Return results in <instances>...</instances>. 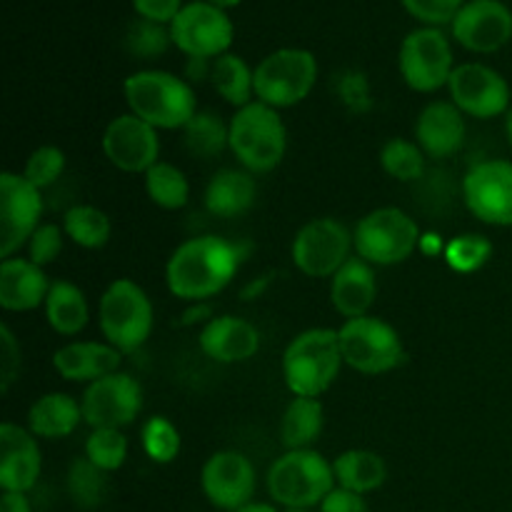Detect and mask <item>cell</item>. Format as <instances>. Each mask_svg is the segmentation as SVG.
I'll use <instances>...</instances> for the list:
<instances>
[{
	"label": "cell",
	"instance_id": "1",
	"mask_svg": "<svg viewBox=\"0 0 512 512\" xmlns=\"http://www.w3.org/2000/svg\"><path fill=\"white\" fill-rule=\"evenodd\" d=\"M245 263L238 243L220 235H195L170 253L165 265V285L183 303H208L223 293Z\"/></svg>",
	"mask_w": 512,
	"mask_h": 512
},
{
	"label": "cell",
	"instance_id": "2",
	"mask_svg": "<svg viewBox=\"0 0 512 512\" xmlns=\"http://www.w3.org/2000/svg\"><path fill=\"white\" fill-rule=\"evenodd\" d=\"M130 113L158 130H183L198 113L193 85L170 70H135L123 83Z\"/></svg>",
	"mask_w": 512,
	"mask_h": 512
},
{
	"label": "cell",
	"instance_id": "3",
	"mask_svg": "<svg viewBox=\"0 0 512 512\" xmlns=\"http://www.w3.org/2000/svg\"><path fill=\"white\" fill-rule=\"evenodd\" d=\"M343 365L338 330L308 328L288 343L280 358V373L293 398H320L340 378Z\"/></svg>",
	"mask_w": 512,
	"mask_h": 512
},
{
	"label": "cell",
	"instance_id": "4",
	"mask_svg": "<svg viewBox=\"0 0 512 512\" xmlns=\"http://www.w3.org/2000/svg\"><path fill=\"white\" fill-rule=\"evenodd\" d=\"M230 153L253 175L273 173L288 153V128L280 110L253 100L230 118Z\"/></svg>",
	"mask_w": 512,
	"mask_h": 512
},
{
	"label": "cell",
	"instance_id": "5",
	"mask_svg": "<svg viewBox=\"0 0 512 512\" xmlns=\"http://www.w3.org/2000/svg\"><path fill=\"white\" fill-rule=\"evenodd\" d=\"M265 488L275 505L290 508H320L325 498L333 493L335 473L333 463L313 448L285 450L268 468Z\"/></svg>",
	"mask_w": 512,
	"mask_h": 512
},
{
	"label": "cell",
	"instance_id": "6",
	"mask_svg": "<svg viewBox=\"0 0 512 512\" xmlns=\"http://www.w3.org/2000/svg\"><path fill=\"white\" fill-rule=\"evenodd\" d=\"M98 325L105 343L123 355L148 343L155 325L153 300L133 278H118L103 290L98 303Z\"/></svg>",
	"mask_w": 512,
	"mask_h": 512
},
{
	"label": "cell",
	"instance_id": "7",
	"mask_svg": "<svg viewBox=\"0 0 512 512\" xmlns=\"http://www.w3.org/2000/svg\"><path fill=\"white\" fill-rule=\"evenodd\" d=\"M420 225L400 208H375L353 228L355 255L375 268L400 265L420 248Z\"/></svg>",
	"mask_w": 512,
	"mask_h": 512
},
{
	"label": "cell",
	"instance_id": "8",
	"mask_svg": "<svg viewBox=\"0 0 512 512\" xmlns=\"http://www.w3.org/2000/svg\"><path fill=\"white\" fill-rule=\"evenodd\" d=\"M315 83L318 58L305 48H278L255 65V100L275 110L303 103Z\"/></svg>",
	"mask_w": 512,
	"mask_h": 512
},
{
	"label": "cell",
	"instance_id": "9",
	"mask_svg": "<svg viewBox=\"0 0 512 512\" xmlns=\"http://www.w3.org/2000/svg\"><path fill=\"white\" fill-rule=\"evenodd\" d=\"M338 338L345 365L360 375L393 373L405 360L403 338L378 315L345 320L338 328Z\"/></svg>",
	"mask_w": 512,
	"mask_h": 512
},
{
	"label": "cell",
	"instance_id": "10",
	"mask_svg": "<svg viewBox=\"0 0 512 512\" xmlns=\"http://www.w3.org/2000/svg\"><path fill=\"white\" fill-rule=\"evenodd\" d=\"M398 70L415 93H438L448 88L450 75L455 70V55L450 38L443 28H415L403 38L398 50Z\"/></svg>",
	"mask_w": 512,
	"mask_h": 512
},
{
	"label": "cell",
	"instance_id": "11",
	"mask_svg": "<svg viewBox=\"0 0 512 512\" xmlns=\"http://www.w3.org/2000/svg\"><path fill=\"white\" fill-rule=\"evenodd\" d=\"M353 230L338 218H313L295 233L290 245L293 265L308 278H333L353 258Z\"/></svg>",
	"mask_w": 512,
	"mask_h": 512
},
{
	"label": "cell",
	"instance_id": "12",
	"mask_svg": "<svg viewBox=\"0 0 512 512\" xmlns=\"http://www.w3.org/2000/svg\"><path fill=\"white\" fill-rule=\"evenodd\" d=\"M170 38H173V48H178L185 58L215 60L230 53L235 25L228 10L208 0H193V3H185L170 23Z\"/></svg>",
	"mask_w": 512,
	"mask_h": 512
},
{
	"label": "cell",
	"instance_id": "13",
	"mask_svg": "<svg viewBox=\"0 0 512 512\" xmlns=\"http://www.w3.org/2000/svg\"><path fill=\"white\" fill-rule=\"evenodd\" d=\"M460 195L475 220L495 228H510L512 160L490 158L475 163L460 180Z\"/></svg>",
	"mask_w": 512,
	"mask_h": 512
},
{
	"label": "cell",
	"instance_id": "14",
	"mask_svg": "<svg viewBox=\"0 0 512 512\" xmlns=\"http://www.w3.org/2000/svg\"><path fill=\"white\" fill-rule=\"evenodd\" d=\"M43 190L25 180L23 173L5 170L0 175V258H13L35 230L43 215Z\"/></svg>",
	"mask_w": 512,
	"mask_h": 512
},
{
	"label": "cell",
	"instance_id": "15",
	"mask_svg": "<svg viewBox=\"0 0 512 512\" xmlns=\"http://www.w3.org/2000/svg\"><path fill=\"white\" fill-rule=\"evenodd\" d=\"M80 405H83V420L85 425H90V430H123L133 425L143 410V388L133 375L118 370L85 385Z\"/></svg>",
	"mask_w": 512,
	"mask_h": 512
},
{
	"label": "cell",
	"instance_id": "16",
	"mask_svg": "<svg viewBox=\"0 0 512 512\" xmlns=\"http://www.w3.org/2000/svg\"><path fill=\"white\" fill-rule=\"evenodd\" d=\"M448 93L460 113L475 120H493L500 115L505 118L510 110V83L503 73L485 63L455 65Z\"/></svg>",
	"mask_w": 512,
	"mask_h": 512
},
{
	"label": "cell",
	"instance_id": "17",
	"mask_svg": "<svg viewBox=\"0 0 512 512\" xmlns=\"http://www.w3.org/2000/svg\"><path fill=\"white\" fill-rule=\"evenodd\" d=\"M200 490L215 510L233 512L253 503L258 473L253 460L240 450H218L200 470Z\"/></svg>",
	"mask_w": 512,
	"mask_h": 512
},
{
	"label": "cell",
	"instance_id": "18",
	"mask_svg": "<svg viewBox=\"0 0 512 512\" xmlns=\"http://www.w3.org/2000/svg\"><path fill=\"white\" fill-rule=\"evenodd\" d=\"M103 153L120 173H148L160 160V130L133 113H123L105 125Z\"/></svg>",
	"mask_w": 512,
	"mask_h": 512
},
{
	"label": "cell",
	"instance_id": "19",
	"mask_svg": "<svg viewBox=\"0 0 512 512\" xmlns=\"http://www.w3.org/2000/svg\"><path fill=\"white\" fill-rule=\"evenodd\" d=\"M450 35L470 53H498L512 40V10L503 0H468L450 23Z\"/></svg>",
	"mask_w": 512,
	"mask_h": 512
},
{
	"label": "cell",
	"instance_id": "20",
	"mask_svg": "<svg viewBox=\"0 0 512 512\" xmlns=\"http://www.w3.org/2000/svg\"><path fill=\"white\" fill-rule=\"evenodd\" d=\"M43 470L40 443L18 423L0 425V488L3 493H30Z\"/></svg>",
	"mask_w": 512,
	"mask_h": 512
},
{
	"label": "cell",
	"instance_id": "21",
	"mask_svg": "<svg viewBox=\"0 0 512 512\" xmlns=\"http://www.w3.org/2000/svg\"><path fill=\"white\" fill-rule=\"evenodd\" d=\"M468 125L453 100H433L418 113L413 125V140L430 160H448L463 150Z\"/></svg>",
	"mask_w": 512,
	"mask_h": 512
},
{
	"label": "cell",
	"instance_id": "22",
	"mask_svg": "<svg viewBox=\"0 0 512 512\" xmlns=\"http://www.w3.org/2000/svg\"><path fill=\"white\" fill-rule=\"evenodd\" d=\"M260 330L238 315H215L200 330V350L220 365L248 363L260 350Z\"/></svg>",
	"mask_w": 512,
	"mask_h": 512
},
{
	"label": "cell",
	"instance_id": "23",
	"mask_svg": "<svg viewBox=\"0 0 512 512\" xmlns=\"http://www.w3.org/2000/svg\"><path fill=\"white\" fill-rule=\"evenodd\" d=\"M123 353L105 340H73L53 353V368L68 383H95L110 373H118Z\"/></svg>",
	"mask_w": 512,
	"mask_h": 512
},
{
	"label": "cell",
	"instance_id": "24",
	"mask_svg": "<svg viewBox=\"0 0 512 512\" xmlns=\"http://www.w3.org/2000/svg\"><path fill=\"white\" fill-rule=\"evenodd\" d=\"M45 268L30 258H5L0 263V308L5 313H30L45 305L50 293Z\"/></svg>",
	"mask_w": 512,
	"mask_h": 512
},
{
	"label": "cell",
	"instance_id": "25",
	"mask_svg": "<svg viewBox=\"0 0 512 512\" xmlns=\"http://www.w3.org/2000/svg\"><path fill=\"white\" fill-rule=\"evenodd\" d=\"M378 298V275L375 265L365 263L363 258L353 255L338 273L330 278V303L335 313L345 320L370 315V308Z\"/></svg>",
	"mask_w": 512,
	"mask_h": 512
},
{
	"label": "cell",
	"instance_id": "26",
	"mask_svg": "<svg viewBox=\"0 0 512 512\" xmlns=\"http://www.w3.org/2000/svg\"><path fill=\"white\" fill-rule=\"evenodd\" d=\"M258 200V180L245 168H223L208 180L203 205L213 218L233 220L248 213Z\"/></svg>",
	"mask_w": 512,
	"mask_h": 512
},
{
	"label": "cell",
	"instance_id": "27",
	"mask_svg": "<svg viewBox=\"0 0 512 512\" xmlns=\"http://www.w3.org/2000/svg\"><path fill=\"white\" fill-rule=\"evenodd\" d=\"M83 405L68 393H45L28 408V430L40 440H63L80 428Z\"/></svg>",
	"mask_w": 512,
	"mask_h": 512
},
{
	"label": "cell",
	"instance_id": "28",
	"mask_svg": "<svg viewBox=\"0 0 512 512\" xmlns=\"http://www.w3.org/2000/svg\"><path fill=\"white\" fill-rule=\"evenodd\" d=\"M335 485L350 493H375L388 480V463L375 450L350 448L333 460Z\"/></svg>",
	"mask_w": 512,
	"mask_h": 512
},
{
	"label": "cell",
	"instance_id": "29",
	"mask_svg": "<svg viewBox=\"0 0 512 512\" xmlns=\"http://www.w3.org/2000/svg\"><path fill=\"white\" fill-rule=\"evenodd\" d=\"M43 310L53 333L63 335V338L80 335L90 320L88 298L73 280H53Z\"/></svg>",
	"mask_w": 512,
	"mask_h": 512
},
{
	"label": "cell",
	"instance_id": "30",
	"mask_svg": "<svg viewBox=\"0 0 512 512\" xmlns=\"http://www.w3.org/2000/svg\"><path fill=\"white\" fill-rule=\"evenodd\" d=\"M325 428V408L320 398H293L280 418V443L285 450L313 448Z\"/></svg>",
	"mask_w": 512,
	"mask_h": 512
},
{
	"label": "cell",
	"instance_id": "31",
	"mask_svg": "<svg viewBox=\"0 0 512 512\" xmlns=\"http://www.w3.org/2000/svg\"><path fill=\"white\" fill-rule=\"evenodd\" d=\"M210 85L235 110L245 108L255 100V68H250L248 60L238 53H225L213 60Z\"/></svg>",
	"mask_w": 512,
	"mask_h": 512
},
{
	"label": "cell",
	"instance_id": "32",
	"mask_svg": "<svg viewBox=\"0 0 512 512\" xmlns=\"http://www.w3.org/2000/svg\"><path fill=\"white\" fill-rule=\"evenodd\" d=\"M183 145L193 158H218L230 150V123H225L215 110H198L183 128Z\"/></svg>",
	"mask_w": 512,
	"mask_h": 512
},
{
	"label": "cell",
	"instance_id": "33",
	"mask_svg": "<svg viewBox=\"0 0 512 512\" xmlns=\"http://www.w3.org/2000/svg\"><path fill=\"white\" fill-rule=\"evenodd\" d=\"M145 193L150 203L158 205L160 210H180L190 200V180L183 170L168 160H158L148 173L143 175Z\"/></svg>",
	"mask_w": 512,
	"mask_h": 512
},
{
	"label": "cell",
	"instance_id": "34",
	"mask_svg": "<svg viewBox=\"0 0 512 512\" xmlns=\"http://www.w3.org/2000/svg\"><path fill=\"white\" fill-rule=\"evenodd\" d=\"M63 230L70 243L85 250H100L108 245L110 235H113V223H110L108 213L95 205H73L70 210H65Z\"/></svg>",
	"mask_w": 512,
	"mask_h": 512
},
{
	"label": "cell",
	"instance_id": "35",
	"mask_svg": "<svg viewBox=\"0 0 512 512\" xmlns=\"http://www.w3.org/2000/svg\"><path fill=\"white\" fill-rule=\"evenodd\" d=\"M380 168L400 183H420L428 170V155L415 140L390 138L380 148Z\"/></svg>",
	"mask_w": 512,
	"mask_h": 512
},
{
	"label": "cell",
	"instance_id": "36",
	"mask_svg": "<svg viewBox=\"0 0 512 512\" xmlns=\"http://www.w3.org/2000/svg\"><path fill=\"white\" fill-rule=\"evenodd\" d=\"M493 240L480 233H463L455 235L445 243L443 258L450 270L460 275H473L483 270L493 258Z\"/></svg>",
	"mask_w": 512,
	"mask_h": 512
},
{
	"label": "cell",
	"instance_id": "37",
	"mask_svg": "<svg viewBox=\"0 0 512 512\" xmlns=\"http://www.w3.org/2000/svg\"><path fill=\"white\" fill-rule=\"evenodd\" d=\"M68 495L80 510H93L108 495V473L95 468L88 458H75L68 468Z\"/></svg>",
	"mask_w": 512,
	"mask_h": 512
},
{
	"label": "cell",
	"instance_id": "38",
	"mask_svg": "<svg viewBox=\"0 0 512 512\" xmlns=\"http://www.w3.org/2000/svg\"><path fill=\"white\" fill-rule=\"evenodd\" d=\"M140 445L153 463L170 465L180 455L183 438H180V430L173 420L165 418V415H153L140 428Z\"/></svg>",
	"mask_w": 512,
	"mask_h": 512
},
{
	"label": "cell",
	"instance_id": "39",
	"mask_svg": "<svg viewBox=\"0 0 512 512\" xmlns=\"http://www.w3.org/2000/svg\"><path fill=\"white\" fill-rule=\"evenodd\" d=\"M123 45L135 60H158L160 55L168 53V48L173 45L170 25L135 18L133 23L128 25V30H125Z\"/></svg>",
	"mask_w": 512,
	"mask_h": 512
},
{
	"label": "cell",
	"instance_id": "40",
	"mask_svg": "<svg viewBox=\"0 0 512 512\" xmlns=\"http://www.w3.org/2000/svg\"><path fill=\"white\" fill-rule=\"evenodd\" d=\"M128 438L123 435V430L113 428H98L90 430V435L85 438V458L100 468L103 473H115L125 465L128 460Z\"/></svg>",
	"mask_w": 512,
	"mask_h": 512
},
{
	"label": "cell",
	"instance_id": "41",
	"mask_svg": "<svg viewBox=\"0 0 512 512\" xmlns=\"http://www.w3.org/2000/svg\"><path fill=\"white\" fill-rule=\"evenodd\" d=\"M65 163H68V158H65L63 148H58V145H40L25 160L23 175L35 188L45 190L63 178Z\"/></svg>",
	"mask_w": 512,
	"mask_h": 512
},
{
	"label": "cell",
	"instance_id": "42",
	"mask_svg": "<svg viewBox=\"0 0 512 512\" xmlns=\"http://www.w3.org/2000/svg\"><path fill=\"white\" fill-rule=\"evenodd\" d=\"M400 3L418 23L428 25V28H443V25L453 23L458 10L468 0H400Z\"/></svg>",
	"mask_w": 512,
	"mask_h": 512
},
{
	"label": "cell",
	"instance_id": "43",
	"mask_svg": "<svg viewBox=\"0 0 512 512\" xmlns=\"http://www.w3.org/2000/svg\"><path fill=\"white\" fill-rule=\"evenodd\" d=\"M65 245V230L63 225L58 223H43L38 230L33 233V238L28 240V258L33 260L35 265L45 268V265L55 263L60 253H63Z\"/></svg>",
	"mask_w": 512,
	"mask_h": 512
},
{
	"label": "cell",
	"instance_id": "44",
	"mask_svg": "<svg viewBox=\"0 0 512 512\" xmlns=\"http://www.w3.org/2000/svg\"><path fill=\"white\" fill-rule=\"evenodd\" d=\"M20 365H23V355H20V345L15 340L13 330L8 323L0 325V393H10L13 383L20 375Z\"/></svg>",
	"mask_w": 512,
	"mask_h": 512
},
{
	"label": "cell",
	"instance_id": "45",
	"mask_svg": "<svg viewBox=\"0 0 512 512\" xmlns=\"http://www.w3.org/2000/svg\"><path fill=\"white\" fill-rule=\"evenodd\" d=\"M130 3H133V10L138 18L170 25L175 20V15L183 10L185 0H130Z\"/></svg>",
	"mask_w": 512,
	"mask_h": 512
},
{
	"label": "cell",
	"instance_id": "46",
	"mask_svg": "<svg viewBox=\"0 0 512 512\" xmlns=\"http://www.w3.org/2000/svg\"><path fill=\"white\" fill-rule=\"evenodd\" d=\"M320 512H370L365 495L350 493V490L335 488L328 498L320 503Z\"/></svg>",
	"mask_w": 512,
	"mask_h": 512
},
{
	"label": "cell",
	"instance_id": "47",
	"mask_svg": "<svg viewBox=\"0 0 512 512\" xmlns=\"http://www.w3.org/2000/svg\"><path fill=\"white\" fill-rule=\"evenodd\" d=\"M210 73H213V60L188 58V63H185V75H183V78L188 80L190 85H193V83H203V80H208V83H210Z\"/></svg>",
	"mask_w": 512,
	"mask_h": 512
},
{
	"label": "cell",
	"instance_id": "48",
	"mask_svg": "<svg viewBox=\"0 0 512 512\" xmlns=\"http://www.w3.org/2000/svg\"><path fill=\"white\" fill-rule=\"evenodd\" d=\"M0 512H33L28 493H3V498H0Z\"/></svg>",
	"mask_w": 512,
	"mask_h": 512
},
{
	"label": "cell",
	"instance_id": "49",
	"mask_svg": "<svg viewBox=\"0 0 512 512\" xmlns=\"http://www.w3.org/2000/svg\"><path fill=\"white\" fill-rule=\"evenodd\" d=\"M420 250H423L425 255H430V258H433V255H440L445 250V243L443 240L438 238V235H433V233H428V235H423V240H420Z\"/></svg>",
	"mask_w": 512,
	"mask_h": 512
},
{
	"label": "cell",
	"instance_id": "50",
	"mask_svg": "<svg viewBox=\"0 0 512 512\" xmlns=\"http://www.w3.org/2000/svg\"><path fill=\"white\" fill-rule=\"evenodd\" d=\"M233 512H280V510L275 508V503H258V500H253V503L243 505V508H238Z\"/></svg>",
	"mask_w": 512,
	"mask_h": 512
},
{
	"label": "cell",
	"instance_id": "51",
	"mask_svg": "<svg viewBox=\"0 0 512 512\" xmlns=\"http://www.w3.org/2000/svg\"><path fill=\"white\" fill-rule=\"evenodd\" d=\"M505 140H508V145H510V150H512V108L508 110V113H505Z\"/></svg>",
	"mask_w": 512,
	"mask_h": 512
},
{
	"label": "cell",
	"instance_id": "52",
	"mask_svg": "<svg viewBox=\"0 0 512 512\" xmlns=\"http://www.w3.org/2000/svg\"><path fill=\"white\" fill-rule=\"evenodd\" d=\"M208 3L218 5V8H223V10H230V8H238L243 0H208Z\"/></svg>",
	"mask_w": 512,
	"mask_h": 512
},
{
	"label": "cell",
	"instance_id": "53",
	"mask_svg": "<svg viewBox=\"0 0 512 512\" xmlns=\"http://www.w3.org/2000/svg\"><path fill=\"white\" fill-rule=\"evenodd\" d=\"M283 512H320L318 508H290V510H283Z\"/></svg>",
	"mask_w": 512,
	"mask_h": 512
}]
</instances>
